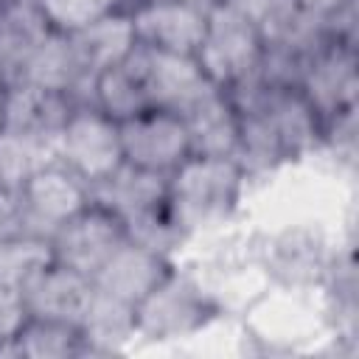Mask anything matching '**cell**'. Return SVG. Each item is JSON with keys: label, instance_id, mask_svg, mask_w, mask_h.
<instances>
[{"label": "cell", "instance_id": "obj_19", "mask_svg": "<svg viewBox=\"0 0 359 359\" xmlns=\"http://www.w3.org/2000/svg\"><path fill=\"white\" fill-rule=\"evenodd\" d=\"M8 353L28 359H70L87 356V342L79 325L25 317L8 342Z\"/></svg>", "mask_w": 359, "mask_h": 359}, {"label": "cell", "instance_id": "obj_25", "mask_svg": "<svg viewBox=\"0 0 359 359\" xmlns=\"http://www.w3.org/2000/svg\"><path fill=\"white\" fill-rule=\"evenodd\" d=\"M17 233V202H14V191L0 188V236Z\"/></svg>", "mask_w": 359, "mask_h": 359}, {"label": "cell", "instance_id": "obj_14", "mask_svg": "<svg viewBox=\"0 0 359 359\" xmlns=\"http://www.w3.org/2000/svg\"><path fill=\"white\" fill-rule=\"evenodd\" d=\"M67 39H70V48L76 53V62H79L87 84H93V79L98 73L123 62L137 45L129 11H115L104 20L81 28L79 34H70Z\"/></svg>", "mask_w": 359, "mask_h": 359}, {"label": "cell", "instance_id": "obj_27", "mask_svg": "<svg viewBox=\"0 0 359 359\" xmlns=\"http://www.w3.org/2000/svg\"><path fill=\"white\" fill-rule=\"evenodd\" d=\"M185 3H191V6H196V8H202V11H210V8H216V6H222V3H227V0H185Z\"/></svg>", "mask_w": 359, "mask_h": 359}, {"label": "cell", "instance_id": "obj_28", "mask_svg": "<svg viewBox=\"0 0 359 359\" xmlns=\"http://www.w3.org/2000/svg\"><path fill=\"white\" fill-rule=\"evenodd\" d=\"M137 3H146V0H123V6H126V11H129V8H135Z\"/></svg>", "mask_w": 359, "mask_h": 359}, {"label": "cell", "instance_id": "obj_18", "mask_svg": "<svg viewBox=\"0 0 359 359\" xmlns=\"http://www.w3.org/2000/svg\"><path fill=\"white\" fill-rule=\"evenodd\" d=\"M50 34L31 0H8L0 20V73L6 84L20 73L34 48Z\"/></svg>", "mask_w": 359, "mask_h": 359}, {"label": "cell", "instance_id": "obj_5", "mask_svg": "<svg viewBox=\"0 0 359 359\" xmlns=\"http://www.w3.org/2000/svg\"><path fill=\"white\" fill-rule=\"evenodd\" d=\"M14 202L17 233L50 238L73 213L90 202V185L65 163L50 160L14 191Z\"/></svg>", "mask_w": 359, "mask_h": 359}, {"label": "cell", "instance_id": "obj_12", "mask_svg": "<svg viewBox=\"0 0 359 359\" xmlns=\"http://www.w3.org/2000/svg\"><path fill=\"white\" fill-rule=\"evenodd\" d=\"M171 269H174V264L165 252H157L151 247H143V244L126 238L107 258V264L93 275V286H95V292L137 309V303Z\"/></svg>", "mask_w": 359, "mask_h": 359}, {"label": "cell", "instance_id": "obj_13", "mask_svg": "<svg viewBox=\"0 0 359 359\" xmlns=\"http://www.w3.org/2000/svg\"><path fill=\"white\" fill-rule=\"evenodd\" d=\"M93 278L53 261L20 292V300L28 317L70 323L81 328V320L93 303Z\"/></svg>", "mask_w": 359, "mask_h": 359}, {"label": "cell", "instance_id": "obj_26", "mask_svg": "<svg viewBox=\"0 0 359 359\" xmlns=\"http://www.w3.org/2000/svg\"><path fill=\"white\" fill-rule=\"evenodd\" d=\"M294 3H297L300 11H306L309 17L323 20V17H328L331 11H337L339 6H345L348 0H294Z\"/></svg>", "mask_w": 359, "mask_h": 359}, {"label": "cell", "instance_id": "obj_20", "mask_svg": "<svg viewBox=\"0 0 359 359\" xmlns=\"http://www.w3.org/2000/svg\"><path fill=\"white\" fill-rule=\"evenodd\" d=\"M53 247L50 238L34 233L0 236V289L20 294L45 266H50Z\"/></svg>", "mask_w": 359, "mask_h": 359}, {"label": "cell", "instance_id": "obj_4", "mask_svg": "<svg viewBox=\"0 0 359 359\" xmlns=\"http://www.w3.org/2000/svg\"><path fill=\"white\" fill-rule=\"evenodd\" d=\"M56 160L65 163L73 174H79L90 188L107 180L123 165L118 121H112L90 101L76 104L59 132Z\"/></svg>", "mask_w": 359, "mask_h": 359}, {"label": "cell", "instance_id": "obj_6", "mask_svg": "<svg viewBox=\"0 0 359 359\" xmlns=\"http://www.w3.org/2000/svg\"><path fill=\"white\" fill-rule=\"evenodd\" d=\"M123 241H126L123 222L93 196L79 213H73L50 236L53 258L87 278H93Z\"/></svg>", "mask_w": 359, "mask_h": 359}, {"label": "cell", "instance_id": "obj_23", "mask_svg": "<svg viewBox=\"0 0 359 359\" xmlns=\"http://www.w3.org/2000/svg\"><path fill=\"white\" fill-rule=\"evenodd\" d=\"M56 160V146L20 137V135H0V188L17 191L36 168Z\"/></svg>", "mask_w": 359, "mask_h": 359}, {"label": "cell", "instance_id": "obj_9", "mask_svg": "<svg viewBox=\"0 0 359 359\" xmlns=\"http://www.w3.org/2000/svg\"><path fill=\"white\" fill-rule=\"evenodd\" d=\"M297 90L317 109L323 123L351 107H359V62L356 48L325 42L303 67Z\"/></svg>", "mask_w": 359, "mask_h": 359}, {"label": "cell", "instance_id": "obj_1", "mask_svg": "<svg viewBox=\"0 0 359 359\" xmlns=\"http://www.w3.org/2000/svg\"><path fill=\"white\" fill-rule=\"evenodd\" d=\"M244 185L233 157L191 154L168 174V213L185 236L219 227L238 210Z\"/></svg>", "mask_w": 359, "mask_h": 359}, {"label": "cell", "instance_id": "obj_22", "mask_svg": "<svg viewBox=\"0 0 359 359\" xmlns=\"http://www.w3.org/2000/svg\"><path fill=\"white\" fill-rule=\"evenodd\" d=\"M331 258L323 250L320 238H311L306 233H286L275 241L272 250V269L280 272L292 283L306 280H323Z\"/></svg>", "mask_w": 359, "mask_h": 359}, {"label": "cell", "instance_id": "obj_8", "mask_svg": "<svg viewBox=\"0 0 359 359\" xmlns=\"http://www.w3.org/2000/svg\"><path fill=\"white\" fill-rule=\"evenodd\" d=\"M132 56H135L140 79L146 84L149 101L157 109L182 115L196 101H202L208 93L222 90L208 79V73L199 67L196 56L163 53V50H151L143 45H135Z\"/></svg>", "mask_w": 359, "mask_h": 359}, {"label": "cell", "instance_id": "obj_21", "mask_svg": "<svg viewBox=\"0 0 359 359\" xmlns=\"http://www.w3.org/2000/svg\"><path fill=\"white\" fill-rule=\"evenodd\" d=\"M81 334L87 342V353H109L123 342L137 337L135 331V309L112 300L101 292H93V303L81 320Z\"/></svg>", "mask_w": 359, "mask_h": 359}, {"label": "cell", "instance_id": "obj_29", "mask_svg": "<svg viewBox=\"0 0 359 359\" xmlns=\"http://www.w3.org/2000/svg\"><path fill=\"white\" fill-rule=\"evenodd\" d=\"M0 135H3V87H0Z\"/></svg>", "mask_w": 359, "mask_h": 359}, {"label": "cell", "instance_id": "obj_15", "mask_svg": "<svg viewBox=\"0 0 359 359\" xmlns=\"http://www.w3.org/2000/svg\"><path fill=\"white\" fill-rule=\"evenodd\" d=\"M180 118L188 129L191 154L233 157L238 143V109L224 90L208 93Z\"/></svg>", "mask_w": 359, "mask_h": 359}, {"label": "cell", "instance_id": "obj_3", "mask_svg": "<svg viewBox=\"0 0 359 359\" xmlns=\"http://www.w3.org/2000/svg\"><path fill=\"white\" fill-rule=\"evenodd\" d=\"M264 48L266 42L258 25L238 6L222 3L208 11V28L196 62L216 87L233 90L258 73Z\"/></svg>", "mask_w": 359, "mask_h": 359}, {"label": "cell", "instance_id": "obj_2", "mask_svg": "<svg viewBox=\"0 0 359 359\" xmlns=\"http://www.w3.org/2000/svg\"><path fill=\"white\" fill-rule=\"evenodd\" d=\"M219 300L191 275L171 269L135 309V331L151 342L185 339L219 317Z\"/></svg>", "mask_w": 359, "mask_h": 359}, {"label": "cell", "instance_id": "obj_17", "mask_svg": "<svg viewBox=\"0 0 359 359\" xmlns=\"http://www.w3.org/2000/svg\"><path fill=\"white\" fill-rule=\"evenodd\" d=\"M90 98L101 112H107L118 123L140 115L143 109H151L146 84L140 79V70H137V62L132 53L123 62L112 65L109 70H104L93 79Z\"/></svg>", "mask_w": 359, "mask_h": 359}, {"label": "cell", "instance_id": "obj_16", "mask_svg": "<svg viewBox=\"0 0 359 359\" xmlns=\"http://www.w3.org/2000/svg\"><path fill=\"white\" fill-rule=\"evenodd\" d=\"M11 81H28V84H39L48 90H59L76 98V104L90 101V84L81 76V67L76 62V53L70 48V39L62 34H48L34 53L25 59V65L20 67V73Z\"/></svg>", "mask_w": 359, "mask_h": 359}, {"label": "cell", "instance_id": "obj_7", "mask_svg": "<svg viewBox=\"0 0 359 359\" xmlns=\"http://www.w3.org/2000/svg\"><path fill=\"white\" fill-rule=\"evenodd\" d=\"M118 126L123 163L135 168L168 177L185 157H191L188 129L177 112L151 107L129 121H121Z\"/></svg>", "mask_w": 359, "mask_h": 359}, {"label": "cell", "instance_id": "obj_10", "mask_svg": "<svg viewBox=\"0 0 359 359\" xmlns=\"http://www.w3.org/2000/svg\"><path fill=\"white\" fill-rule=\"evenodd\" d=\"M129 17L137 45L180 56H196L208 28V11L185 0H146L129 8Z\"/></svg>", "mask_w": 359, "mask_h": 359}, {"label": "cell", "instance_id": "obj_30", "mask_svg": "<svg viewBox=\"0 0 359 359\" xmlns=\"http://www.w3.org/2000/svg\"><path fill=\"white\" fill-rule=\"evenodd\" d=\"M6 6H8V0H0V20H3V11H6Z\"/></svg>", "mask_w": 359, "mask_h": 359}, {"label": "cell", "instance_id": "obj_24", "mask_svg": "<svg viewBox=\"0 0 359 359\" xmlns=\"http://www.w3.org/2000/svg\"><path fill=\"white\" fill-rule=\"evenodd\" d=\"M31 3L45 20V25L62 36L79 34L81 28L115 11H126L123 0H31Z\"/></svg>", "mask_w": 359, "mask_h": 359}, {"label": "cell", "instance_id": "obj_11", "mask_svg": "<svg viewBox=\"0 0 359 359\" xmlns=\"http://www.w3.org/2000/svg\"><path fill=\"white\" fill-rule=\"evenodd\" d=\"M76 98L28 81H8L3 87V132L53 143L73 112Z\"/></svg>", "mask_w": 359, "mask_h": 359}]
</instances>
